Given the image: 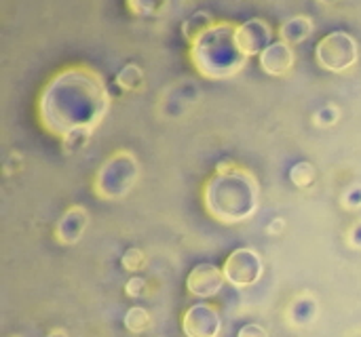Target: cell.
I'll return each mask as SVG.
<instances>
[{"label": "cell", "mask_w": 361, "mask_h": 337, "mask_svg": "<svg viewBox=\"0 0 361 337\" xmlns=\"http://www.w3.org/2000/svg\"><path fill=\"white\" fill-rule=\"evenodd\" d=\"M273 27L264 19H250L237 25V44L247 55H262L273 42Z\"/></svg>", "instance_id": "cell-9"}, {"label": "cell", "mask_w": 361, "mask_h": 337, "mask_svg": "<svg viewBox=\"0 0 361 337\" xmlns=\"http://www.w3.org/2000/svg\"><path fill=\"white\" fill-rule=\"evenodd\" d=\"M296 63V53L294 46H290L283 40L273 42L262 55H260V68L271 74V76H283L288 74Z\"/></svg>", "instance_id": "cell-11"}, {"label": "cell", "mask_w": 361, "mask_h": 337, "mask_svg": "<svg viewBox=\"0 0 361 337\" xmlns=\"http://www.w3.org/2000/svg\"><path fill=\"white\" fill-rule=\"evenodd\" d=\"M123 323H125V329H127V331H131V333H144V331L150 327V314H148L146 308L133 306V308L127 310Z\"/></svg>", "instance_id": "cell-16"}, {"label": "cell", "mask_w": 361, "mask_h": 337, "mask_svg": "<svg viewBox=\"0 0 361 337\" xmlns=\"http://www.w3.org/2000/svg\"><path fill=\"white\" fill-rule=\"evenodd\" d=\"M21 167V158H19V154L17 152H11V160H6L4 163V173H13V171H17Z\"/></svg>", "instance_id": "cell-27"}, {"label": "cell", "mask_w": 361, "mask_h": 337, "mask_svg": "<svg viewBox=\"0 0 361 337\" xmlns=\"http://www.w3.org/2000/svg\"><path fill=\"white\" fill-rule=\"evenodd\" d=\"M188 57L195 70L209 80L231 78L247 63V55L237 44V23L233 21H216L212 30L190 44Z\"/></svg>", "instance_id": "cell-3"}, {"label": "cell", "mask_w": 361, "mask_h": 337, "mask_svg": "<svg viewBox=\"0 0 361 337\" xmlns=\"http://www.w3.org/2000/svg\"><path fill=\"white\" fill-rule=\"evenodd\" d=\"M338 118H341V110L336 106H326V108L317 110L315 116H313L317 127H332V125L338 122Z\"/></svg>", "instance_id": "cell-20"}, {"label": "cell", "mask_w": 361, "mask_h": 337, "mask_svg": "<svg viewBox=\"0 0 361 337\" xmlns=\"http://www.w3.org/2000/svg\"><path fill=\"white\" fill-rule=\"evenodd\" d=\"M292 317H294V323L296 325H307L313 321L315 317V302L305 298V300H296L294 306H292Z\"/></svg>", "instance_id": "cell-18"}, {"label": "cell", "mask_w": 361, "mask_h": 337, "mask_svg": "<svg viewBox=\"0 0 361 337\" xmlns=\"http://www.w3.org/2000/svg\"><path fill=\"white\" fill-rule=\"evenodd\" d=\"M343 205L347 209H360L361 207V186H353L351 190H347V194L343 196Z\"/></svg>", "instance_id": "cell-23"}, {"label": "cell", "mask_w": 361, "mask_h": 337, "mask_svg": "<svg viewBox=\"0 0 361 337\" xmlns=\"http://www.w3.org/2000/svg\"><path fill=\"white\" fill-rule=\"evenodd\" d=\"M182 331L186 337H218L222 331L220 312L209 304H195L182 317Z\"/></svg>", "instance_id": "cell-7"}, {"label": "cell", "mask_w": 361, "mask_h": 337, "mask_svg": "<svg viewBox=\"0 0 361 337\" xmlns=\"http://www.w3.org/2000/svg\"><path fill=\"white\" fill-rule=\"evenodd\" d=\"M125 293L131 298V300H137L146 293V279L142 276H131L125 285Z\"/></svg>", "instance_id": "cell-22"}, {"label": "cell", "mask_w": 361, "mask_h": 337, "mask_svg": "<svg viewBox=\"0 0 361 337\" xmlns=\"http://www.w3.org/2000/svg\"><path fill=\"white\" fill-rule=\"evenodd\" d=\"M47 337H68V333L63 329H55V331H51Z\"/></svg>", "instance_id": "cell-29"}, {"label": "cell", "mask_w": 361, "mask_h": 337, "mask_svg": "<svg viewBox=\"0 0 361 337\" xmlns=\"http://www.w3.org/2000/svg\"><path fill=\"white\" fill-rule=\"evenodd\" d=\"M283 228H286V222H283L281 217H275V220L267 226V232L275 236V234H281V232H283Z\"/></svg>", "instance_id": "cell-28"}, {"label": "cell", "mask_w": 361, "mask_h": 337, "mask_svg": "<svg viewBox=\"0 0 361 337\" xmlns=\"http://www.w3.org/2000/svg\"><path fill=\"white\" fill-rule=\"evenodd\" d=\"M260 203V186L254 173L239 167L233 173H216L205 182L203 205L212 220L233 226L247 222Z\"/></svg>", "instance_id": "cell-2"}, {"label": "cell", "mask_w": 361, "mask_h": 337, "mask_svg": "<svg viewBox=\"0 0 361 337\" xmlns=\"http://www.w3.org/2000/svg\"><path fill=\"white\" fill-rule=\"evenodd\" d=\"M214 25H216V19H214V15L209 11H197L188 19H184V23H182V36L186 38V42L192 44L197 38H201Z\"/></svg>", "instance_id": "cell-13"}, {"label": "cell", "mask_w": 361, "mask_h": 337, "mask_svg": "<svg viewBox=\"0 0 361 337\" xmlns=\"http://www.w3.org/2000/svg\"><path fill=\"white\" fill-rule=\"evenodd\" d=\"M315 179H317V169H315L313 163L300 160V163L292 165V169H290V182H292L296 188L307 190V188H311V186L315 184Z\"/></svg>", "instance_id": "cell-15"}, {"label": "cell", "mask_w": 361, "mask_h": 337, "mask_svg": "<svg viewBox=\"0 0 361 337\" xmlns=\"http://www.w3.org/2000/svg\"><path fill=\"white\" fill-rule=\"evenodd\" d=\"M237 337H269V333H267V329L264 327H260V325H245V327H241L239 329V333H237Z\"/></svg>", "instance_id": "cell-24"}, {"label": "cell", "mask_w": 361, "mask_h": 337, "mask_svg": "<svg viewBox=\"0 0 361 337\" xmlns=\"http://www.w3.org/2000/svg\"><path fill=\"white\" fill-rule=\"evenodd\" d=\"M108 110L110 93L106 82L87 65L61 70L47 82L38 99L40 125L59 139L80 129L95 131Z\"/></svg>", "instance_id": "cell-1"}, {"label": "cell", "mask_w": 361, "mask_h": 337, "mask_svg": "<svg viewBox=\"0 0 361 337\" xmlns=\"http://www.w3.org/2000/svg\"><path fill=\"white\" fill-rule=\"evenodd\" d=\"M349 245L361 249V222H357L351 230H349Z\"/></svg>", "instance_id": "cell-25"}, {"label": "cell", "mask_w": 361, "mask_h": 337, "mask_svg": "<svg viewBox=\"0 0 361 337\" xmlns=\"http://www.w3.org/2000/svg\"><path fill=\"white\" fill-rule=\"evenodd\" d=\"M357 40L343 30L326 34L315 46V59L328 72H345L357 63Z\"/></svg>", "instance_id": "cell-5"}, {"label": "cell", "mask_w": 361, "mask_h": 337, "mask_svg": "<svg viewBox=\"0 0 361 337\" xmlns=\"http://www.w3.org/2000/svg\"><path fill=\"white\" fill-rule=\"evenodd\" d=\"M224 283H226V276L218 266L197 264L186 279V289L190 295H195L199 300H209L222 291Z\"/></svg>", "instance_id": "cell-8"}, {"label": "cell", "mask_w": 361, "mask_h": 337, "mask_svg": "<svg viewBox=\"0 0 361 337\" xmlns=\"http://www.w3.org/2000/svg\"><path fill=\"white\" fill-rule=\"evenodd\" d=\"M140 177V163L129 150H116L95 173L93 192L104 201L125 198Z\"/></svg>", "instance_id": "cell-4"}, {"label": "cell", "mask_w": 361, "mask_h": 337, "mask_svg": "<svg viewBox=\"0 0 361 337\" xmlns=\"http://www.w3.org/2000/svg\"><path fill=\"white\" fill-rule=\"evenodd\" d=\"M121 266H123V270H127V272H137V270H142V268L146 266V255H144V251L137 249V247L127 249V251L123 253V257H121Z\"/></svg>", "instance_id": "cell-19"}, {"label": "cell", "mask_w": 361, "mask_h": 337, "mask_svg": "<svg viewBox=\"0 0 361 337\" xmlns=\"http://www.w3.org/2000/svg\"><path fill=\"white\" fill-rule=\"evenodd\" d=\"M91 135H93V131H89V129H80V131H74V133L66 135V137L61 139V152H63L66 156L80 152V150L89 144Z\"/></svg>", "instance_id": "cell-17"}, {"label": "cell", "mask_w": 361, "mask_h": 337, "mask_svg": "<svg viewBox=\"0 0 361 337\" xmlns=\"http://www.w3.org/2000/svg\"><path fill=\"white\" fill-rule=\"evenodd\" d=\"M222 272L228 285H233L235 289H245V287L256 285L262 279L264 264L258 251L250 247H239L226 257Z\"/></svg>", "instance_id": "cell-6"}, {"label": "cell", "mask_w": 361, "mask_h": 337, "mask_svg": "<svg viewBox=\"0 0 361 337\" xmlns=\"http://www.w3.org/2000/svg\"><path fill=\"white\" fill-rule=\"evenodd\" d=\"M87 226H89V213H87V209L74 205V207H70V209L61 215V220L57 222L55 239H57L59 245H66V247L76 245V243L82 239Z\"/></svg>", "instance_id": "cell-10"}, {"label": "cell", "mask_w": 361, "mask_h": 337, "mask_svg": "<svg viewBox=\"0 0 361 337\" xmlns=\"http://www.w3.org/2000/svg\"><path fill=\"white\" fill-rule=\"evenodd\" d=\"M114 82L121 91L131 93V91H140L144 87V70L137 63H125L118 74L114 76Z\"/></svg>", "instance_id": "cell-14"}, {"label": "cell", "mask_w": 361, "mask_h": 337, "mask_svg": "<svg viewBox=\"0 0 361 337\" xmlns=\"http://www.w3.org/2000/svg\"><path fill=\"white\" fill-rule=\"evenodd\" d=\"M313 30H315V23L309 15H294L281 23L279 40L288 42L290 46H296V44H302L305 40H309Z\"/></svg>", "instance_id": "cell-12"}, {"label": "cell", "mask_w": 361, "mask_h": 337, "mask_svg": "<svg viewBox=\"0 0 361 337\" xmlns=\"http://www.w3.org/2000/svg\"><path fill=\"white\" fill-rule=\"evenodd\" d=\"M127 8L135 15V17H148L152 13L159 11V6L150 0H129L127 2Z\"/></svg>", "instance_id": "cell-21"}, {"label": "cell", "mask_w": 361, "mask_h": 337, "mask_svg": "<svg viewBox=\"0 0 361 337\" xmlns=\"http://www.w3.org/2000/svg\"><path fill=\"white\" fill-rule=\"evenodd\" d=\"M235 169H239V165L235 163V160H220L218 165H216V173H220V175H224V173H233Z\"/></svg>", "instance_id": "cell-26"}]
</instances>
